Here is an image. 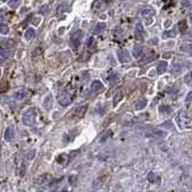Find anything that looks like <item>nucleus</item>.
<instances>
[{"label":"nucleus","mask_w":192,"mask_h":192,"mask_svg":"<svg viewBox=\"0 0 192 192\" xmlns=\"http://www.w3.org/2000/svg\"><path fill=\"white\" fill-rule=\"evenodd\" d=\"M37 119V109L35 107H31L25 111L23 114V124L25 126H34Z\"/></svg>","instance_id":"1"},{"label":"nucleus","mask_w":192,"mask_h":192,"mask_svg":"<svg viewBox=\"0 0 192 192\" xmlns=\"http://www.w3.org/2000/svg\"><path fill=\"white\" fill-rule=\"evenodd\" d=\"M12 46L13 42L11 40H5L0 43V61H5L10 56Z\"/></svg>","instance_id":"2"},{"label":"nucleus","mask_w":192,"mask_h":192,"mask_svg":"<svg viewBox=\"0 0 192 192\" xmlns=\"http://www.w3.org/2000/svg\"><path fill=\"white\" fill-rule=\"evenodd\" d=\"M177 122L180 129H190L191 127V118L186 112H179L177 117Z\"/></svg>","instance_id":"3"},{"label":"nucleus","mask_w":192,"mask_h":192,"mask_svg":"<svg viewBox=\"0 0 192 192\" xmlns=\"http://www.w3.org/2000/svg\"><path fill=\"white\" fill-rule=\"evenodd\" d=\"M82 36H83V33L81 30H77L71 35V39H70V43H71V47L73 49H77L81 41H82Z\"/></svg>","instance_id":"4"},{"label":"nucleus","mask_w":192,"mask_h":192,"mask_svg":"<svg viewBox=\"0 0 192 192\" xmlns=\"http://www.w3.org/2000/svg\"><path fill=\"white\" fill-rule=\"evenodd\" d=\"M86 108H88V106H86V105H83V106H79V107L75 108V109L72 111V113H71V117H72L75 120H79V119H82V118L84 117L85 112H86Z\"/></svg>","instance_id":"5"},{"label":"nucleus","mask_w":192,"mask_h":192,"mask_svg":"<svg viewBox=\"0 0 192 192\" xmlns=\"http://www.w3.org/2000/svg\"><path fill=\"white\" fill-rule=\"evenodd\" d=\"M51 181H52L51 174L43 173V174L39 175V178H37V180H36V185H37V186H41V187H46Z\"/></svg>","instance_id":"6"},{"label":"nucleus","mask_w":192,"mask_h":192,"mask_svg":"<svg viewBox=\"0 0 192 192\" xmlns=\"http://www.w3.org/2000/svg\"><path fill=\"white\" fill-rule=\"evenodd\" d=\"M58 101H59V103H60L61 106L66 107V106L71 105V102H72L71 95H70V94H67V92H61V94L58 96Z\"/></svg>","instance_id":"7"},{"label":"nucleus","mask_w":192,"mask_h":192,"mask_svg":"<svg viewBox=\"0 0 192 192\" xmlns=\"http://www.w3.org/2000/svg\"><path fill=\"white\" fill-rule=\"evenodd\" d=\"M118 58L121 62H130L131 61V55H130L129 51H126V49H119L118 51Z\"/></svg>","instance_id":"8"},{"label":"nucleus","mask_w":192,"mask_h":192,"mask_svg":"<svg viewBox=\"0 0 192 192\" xmlns=\"http://www.w3.org/2000/svg\"><path fill=\"white\" fill-rule=\"evenodd\" d=\"M15 137H16V131H15V129L12 126H9L7 129L5 130V132H4V138H5V141L6 142H12L13 139H15Z\"/></svg>","instance_id":"9"},{"label":"nucleus","mask_w":192,"mask_h":192,"mask_svg":"<svg viewBox=\"0 0 192 192\" xmlns=\"http://www.w3.org/2000/svg\"><path fill=\"white\" fill-rule=\"evenodd\" d=\"M77 133H78V131L75 129V130H71V131H69L67 133H65L64 135V138H62V142L64 143H71L73 139H75V137H77Z\"/></svg>","instance_id":"10"},{"label":"nucleus","mask_w":192,"mask_h":192,"mask_svg":"<svg viewBox=\"0 0 192 192\" xmlns=\"http://www.w3.org/2000/svg\"><path fill=\"white\" fill-rule=\"evenodd\" d=\"M106 6H107V3L105 1V0H95L94 4H92V9L95 11H102Z\"/></svg>","instance_id":"11"},{"label":"nucleus","mask_w":192,"mask_h":192,"mask_svg":"<svg viewBox=\"0 0 192 192\" xmlns=\"http://www.w3.org/2000/svg\"><path fill=\"white\" fill-rule=\"evenodd\" d=\"M90 89H91V92H100V91H102V89H103V84H102L100 81H94V82L91 83Z\"/></svg>","instance_id":"12"},{"label":"nucleus","mask_w":192,"mask_h":192,"mask_svg":"<svg viewBox=\"0 0 192 192\" xmlns=\"http://www.w3.org/2000/svg\"><path fill=\"white\" fill-rule=\"evenodd\" d=\"M167 67H168V64H167L166 61H160V62L157 64V67H156L157 73H158V75H163V73L167 71Z\"/></svg>","instance_id":"13"},{"label":"nucleus","mask_w":192,"mask_h":192,"mask_svg":"<svg viewBox=\"0 0 192 192\" xmlns=\"http://www.w3.org/2000/svg\"><path fill=\"white\" fill-rule=\"evenodd\" d=\"M144 35H145V33H144L143 25L141 23H138L136 25V29H135V36L138 37V39H142V37H144Z\"/></svg>","instance_id":"14"},{"label":"nucleus","mask_w":192,"mask_h":192,"mask_svg":"<svg viewBox=\"0 0 192 192\" xmlns=\"http://www.w3.org/2000/svg\"><path fill=\"white\" fill-rule=\"evenodd\" d=\"M148 105V100L147 99H139L138 101H136L135 102V109L136 111H141V109H143V108H145V106Z\"/></svg>","instance_id":"15"},{"label":"nucleus","mask_w":192,"mask_h":192,"mask_svg":"<svg viewBox=\"0 0 192 192\" xmlns=\"http://www.w3.org/2000/svg\"><path fill=\"white\" fill-rule=\"evenodd\" d=\"M29 94H28V91L25 90V89H19L18 91H16L15 92V99L16 100H24L25 97H26V96H28Z\"/></svg>","instance_id":"16"},{"label":"nucleus","mask_w":192,"mask_h":192,"mask_svg":"<svg viewBox=\"0 0 192 192\" xmlns=\"http://www.w3.org/2000/svg\"><path fill=\"white\" fill-rule=\"evenodd\" d=\"M105 29H106V24L105 23H97L94 26V29H92V34L94 35H99V34L102 33Z\"/></svg>","instance_id":"17"},{"label":"nucleus","mask_w":192,"mask_h":192,"mask_svg":"<svg viewBox=\"0 0 192 192\" xmlns=\"http://www.w3.org/2000/svg\"><path fill=\"white\" fill-rule=\"evenodd\" d=\"M148 136H154V137H166L167 132L162 131V130H152L150 133H148Z\"/></svg>","instance_id":"18"},{"label":"nucleus","mask_w":192,"mask_h":192,"mask_svg":"<svg viewBox=\"0 0 192 192\" xmlns=\"http://www.w3.org/2000/svg\"><path fill=\"white\" fill-rule=\"evenodd\" d=\"M24 37H25V40H33L34 37H35V30L33 29V28H29L26 31H25V34H24Z\"/></svg>","instance_id":"19"},{"label":"nucleus","mask_w":192,"mask_h":192,"mask_svg":"<svg viewBox=\"0 0 192 192\" xmlns=\"http://www.w3.org/2000/svg\"><path fill=\"white\" fill-rule=\"evenodd\" d=\"M142 53H143V47L141 45H135V47H133V56L139 58Z\"/></svg>","instance_id":"20"},{"label":"nucleus","mask_w":192,"mask_h":192,"mask_svg":"<svg viewBox=\"0 0 192 192\" xmlns=\"http://www.w3.org/2000/svg\"><path fill=\"white\" fill-rule=\"evenodd\" d=\"M51 107H52V96H51V95H48V96H46V97H45V101H43V108L49 109Z\"/></svg>","instance_id":"21"},{"label":"nucleus","mask_w":192,"mask_h":192,"mask_svg":"<svg viewBox=\"0 0 192 192\" xmlns=\"http://www.w3.org/2000/svg\"><path fill=\"white\" fill-rule=\"evenodd\" d=\"M35 155H36V150H35V149H31L30 151H28V152L25 154V158L28 160V161H31V160H34Z\"/></svg>","instance_id":"22"},{"label":"nucleus","mask_w":192,"mask_h":192,"mask_svg":"<svg viewBox=\"0 0 192 192\" xmlns=\"http://www.w3.org/2000/svg\"><path fill=\"white\" fill-rule=\"evenodd\" d=\"M21 1H22V0H9L7 5H9L11 9H17V7L21 5Z\"/></svg>","instance_id":"23"},{"label":"nucleus","mask_w":192,"mask_h":192,"mask_svg":"<svg viewBox=\"0 0 192 192\" xmlns=\"http://www.w3.org/2000/svg\"><path fill=\"white\" fill-rule=\"evenodd\" d=\"M155 56H156V54L155 53H150V54H148L142 61H141V64H147V62H149V61H151V60H154L155 59Z\"/></svg>","instance_id":"24"},{"label":"nucleus","mask_w":192,"mask_h":192,"mask_svg":"<svg viewBox=\"0 0 192 192\" xmlns=\"http://www.w3.org/2000/svg\"><path fill=\"white\" fill-rule=\"evenodd\" d=\"M121 99H122V92H121V91H118V92H117V95L114 96L113 105H114V106H117V105L120 102V100H121Z\"/></svg>","instance_id":"25"},{"label":"nucleus","mask_w":192,"mask_h":192,"mask_svg":"<svg viewBox=\"0 0 192 192\" xmlns=\"http://www.w3.org/2000/svg\"><path fill=\"white\" fill-rule=\"evenodd\" d=\"M0 33H1L3 35H7L9 34V25L0 24Z\"/></svg>","instance_id":"26"},{"label":"nucleus","mask_w":192,"mask_h":192,"mask_svg":"<svg viewBox=\"0 0 192 192\" xmlns=\"http://www.w3.org/2000/svg\"><path fill=\"white\" fill-rule=\"evenodd\" d=\"M181 70H182V65H180V64H174L173 65V73L178 75L181 72Z\"/></svg>","instance_id":"27"},{"label":"nucleus","mask_w":192,"mask_h":192,"mask_svg":"<svg viewBox=\"0 0 192 192\" xmlns=\"http://www.w3.org/2000/svg\"><path fill=\"white\" fill-rule=\"evenodd\" d=\"M141 15L142 16H151V15H155V11L151 9H144L141 11Z\"/></svg>","instance_id":"28"},{"label":"nucleus","mask_w":192,"mask_h":192,"mask_svg":"<svg viewBox=\"0 0 192 192\" xmlns=\"http://www.w3.org/2000/svg\"><path fill=\"white\" fill-rule=\"evenodd\" d=\"M177 35V31L175 30H168L163 33V37H174Z\"/></svg>","instance_id":"29"},{"label":"nucleus","mask_w":192,"mask_h":192,"mask_svg":"<svg viewBox=\"0 0 192 192\" xmlns=\"http://www.w3.org/2000/svg\"><path fill=\"white\" fill-rule=\"evenodd\" d=\"M179 29H180L181 33H184V31H186V29H187L186 21H181V22H179Z\"/></svg>","instance_id":"30"},{"label":"nucleus","mask_w":192,"mask_h":192,"mask_svg":"<svg viewBox=\"0 0 192 192\" xmlns=\"http://www.w3.org/2000/svg\"><path fill=\"white\" fill-rule=\"evenodd\" d=\"M190 48H191V45L190 43H185V45H181V48H180V51L182 52H186V53H190Z\"/></svg>","instance_id":"31"},{"label":"nucleus","mask_w":192,"mask_h":192,"mask_svg":"<svg viewBox=\"0 0 192 192\" xmlns=\"http://www.w3.org/2000/svg\"><path fill=\"white\" fill-rule=\"evenodd\" d=\"M148 180H149V181H151V182L156 181V180H157V178H156V174H155L154 172H150V173L148 174Z\"/></svg>","instance_id":"32"},{"label":"nucleus","mask_w":192,"mask_h":192,"mask_svg":"<svg viewBox=\"0 0 192 192\" xmlns=\"http://www.w3.org/2000/svg\"><path fill=\"white\" fill-rule=\"evenodd\" d=\"M160 112H161V113H163V112L169 113V112H171V108H169L168 106H161V108H160Z\"/></svg>","instance_id":"33"},{"label":"nucleus","mask_w":192,"mask_h":192,"mask_svg":"<svg viewBox=\"0 0 192 192\" xmlns=\"http://www.w3.org/2000/svg\"><path fill=\"white\" fill-rule=\"evenodd\" d=\"M40 22H41V18H40V17H34V18H33V23H34L35 25H39Z\"/></svg>","instance_id":"34"},{"label":"nucleus","mask_w":192,"mask_h":192,"mask_svg":"<svg viewBox=\"0 0 192 192\" xmlns=\"http://www.w3.org/2000/svg\"><path fill=\"white\" fill-rule=\"evenodd\" d=\"M37 54H42V48L41 47H37L34 52V55H37Z\"/></svg>","instance_id":"35"},{"label":"nucleus","mask_w":192,"mask_h":192,"mask_svg":"<svg viewBox=\"0 0 192 192\" xmlns=\"http://www.w3.org/2000/svg\"><path fill=\"white\" fill-rule=\"evenodd\" d=\"M171 24H172V21H171V19L166 21V22H165V28H168V26H169Z\"/></svg>","instance_id":"36"},{"label":"nucleus","mask_w":192,"mask_h":192,"mask_svg":"<svg viewBox=\"0 0 192 192\" xmlns=\"http://www.w3.org/2000/svg\"><path fill=\"white\" fill-rule=\"evenodd\" d=\"M92 41H94V39H92V37H90V39L88 40V42H86V47H90V46H91V43H92Z\"/></svg>","instance_id":"37"},{"label":"nucleus","mask_w":192,"mask_h":192,"mask_svg":"<svg viewBox=\"0 0 192 192\" xmlns=\"http://www.w3.org/2000/svg\"><path fill=\"white\" fill-rule=\"evenodd\" d=\"M171 56H172V53H165V54H163V58H165V59H169Z\"/></svg>","instance_id":"38"},{"label":"nucleus","mask_w":192,"mask_h":192,"mask_svg":"<svg viewBox=\"0 0 192 192\" xmlns=\"http://www.w3.org/2000/svg\"><path fill=\"white\" fill-rule=\"evenodd\" d=\"M190 77H191V75H190V73H188L186 77H185V82H186L187 84H190V83H191V82H190Z\"/></svg>","instance_id":"39"},{"label":"nucleus","mask_w":192,"mask_h":192,"mask_svg":"<svg viewBox=\"0 0 192 192\" xmlns=\"http://www.w3.org/2000/svg\"><path fill=\"white\" fill-rule=\"evenodd\" d=\"M47 9H48V6H47V5H45V6H42V7H41V13H45Z\"/></svg>","instance_id":"40"},{"label":"nucleus","mask_w":192,"mask_h":192,"mask_svg":"<svg viewBox=\"0 0 192 192\" xmlns=\"http://www.w3.org/2000/svg\"><path fill=\"white\" fill-rule=\"evenodd\" d=\"M191 95H192V94H191V92H188L187 97H186V102H190V100H191V99H190V97H191Z\"/></svg>","instance_id":"41"},{"label":"nucleus","mask_w":192,"mask_h":192,"mask_svg":"<svg viewBox=\"0 0 192 192\" xmlns=\"http://www.w3.org/2000/svg\"><path fill=\"white\" fill-rule=\"evenodd\" d=\"M182 5H184V6H190V1H188V0H186V1L182 3Z\"/></svg>","instance_id":"42"},{"label":"nucleus","mask_w":192,"mask_h":192,"mask_svg":"<svg viewBox=\"0 0 192 192\" xmlns=\"http://www.w3.org/2000/svg\"><path fill=\"white\" fill-rule=\"evenodd\" d=\"M150 43H151V45H152V43L156 45V43H157V40H156V39H155V40H150Z\"/></svg>","instance_id":"43"},{"label":"nucleus","mask_w":192,"mask_h":192,"mask_svg":"<svg viewBox=\"0 0 192 192\" xmlns=\"http://www.w3.org/2000/svg\"><path fill=\"white\" fill-rule=\"evenodd\" d=\"M147 24L149 25V24H151V18H148V21H147Z\"/></svg>","instance_id":"44"},{"label":"nucleus","mask_w":192,"mask_h":192,"mask_svg":"<svg viewBox=\"0 0 192 192\" xmlns=\"http://www.w3.org/2000/svg\"><path fill=\"white\" fill-rule=\"evenodd\" d=\"M19 192H25V191H24V190H21V191H19Z\"/></svg>","instance_id":"45"},{"label":"nucleus","mask_w":192,"mask_h":192,"mask_svg":"<svg viewBox=\"0 0 192 192\" xmlns=\"http://www.w3.org/2000/svg\"><path fill=\"white\" fill-rule=\"evenodd\" d=\"M1 1H5V0H1Z\"/></svg>","instance_id":"46"},{"label":"nucleus","mask_w":192,"mask_h":192,"mask_svg":"<svg viewBox=\"0 0 192 192\" xmlns=\"http://www.w3.org/2000/svg\"><path fill=\"white\" fill-rule=\"evenodd\" d=\"M0 73H1V72H0Z\"/></svg>","instance_id":"47"}]
</instances>
